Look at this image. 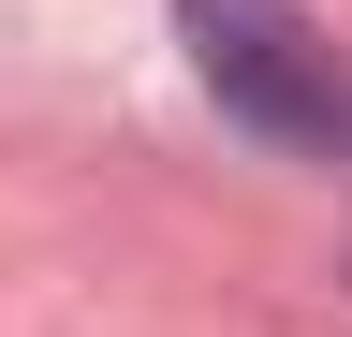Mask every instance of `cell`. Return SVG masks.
Wrapping results in <instances>:
<instances>
[{
    "label": "cell",
    "mask_w": 352,
    "mask_h": 337,
    "mask_svg": "<svg viewBox=\"0 0 352 337\" xmlns=\"http://www.w3.org/2000/svg\"><path fill=\"white\" fill-rule=\"evenodd\" d=\"M338 161H352V132H338Z\"/></svg>",
    "instance_id": "obj_2"
},
{
    "label": "cell",
    "mask_w": 352,
    "mask_h": 337,
    "mask_svg": "<svg viewBox=\"0 0 352 337\" xmlns=\"http://www.w3.org/2000/svg\"><path fill=\"white\" fill-rule=\"evenodd\" d=\"M176 30H191V73L220 89V117H250L264 147H338L352 132V73L294 0H176Z\"/></svg>",
    "instance_id": "obj_1"
}]
</instances>
